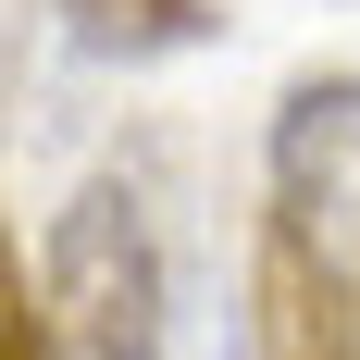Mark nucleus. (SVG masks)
<instances>
[{"mask_svg": "<svg viewBox=\"0 0 360 360\" xmlns=\"http://www.w3.org/2000/svg\"><path fill=\"white\" fill-rule=\"evenodd\" d=\"M37 323H50V360H174V274L124 174L75 186V212L50 224Z\"/></svg>", "mask_w": 360, "mask_h": 360, "instance_id": "1", "label": "nucleus"}, {"mask_svg": "<svg viewBox=\"0 0 360 360\" xmlns=\"http://www.w3.org/2000/svg\"><path fill=\"white\" fill-rule=\"evenodd\" d=\"M360 87L348 75H311L286 112H274V212L311 236V249L348 261V212H360Z\"/></svg>", "mask_w": 360, "mask_h": 360, "instance_id": "2", "label": "nucleus"}, {"mask_svg": "<svg viewBox=\"0 0 360 360\" xmlns=\"http://www.w3.org/2000/svg\"><path fill=\"white\" fill-rule=\"evenodd\" d=\"M348 298H360V274L335 249H311L286 212L261 224V335H274V360H360Z\"/></svg>", "mask_w": 360, "mask_h": 360, "instance_id": "3", "label": "nucleus"}, {"mask_svg": "<svg viewBox=\"0 0 360 360\" xmlns=\"http://www.w3.org/2000/svg\"><path fill=\"white\" fill-rule=\"evenodd\" d=\"M0 360H50V323H37V286H25L13 236H0Z\"/></svg>", "mask_w": 360, "mask_h": 360, "instance_id": "4", "label": "nucleus"}]
</instances>
